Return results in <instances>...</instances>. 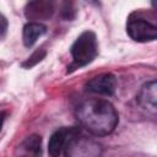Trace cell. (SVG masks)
I'll return each mask as SVG.
<instances>
[{
  "label": "cell",
  "instance_id": "cell-1",
  "mask_svg": "<svg viewBox=\"0 0 157 157\" xmlns=\"http://www.w3.org/2000/svg\"><path fill=\"white\" fill-rule=\"evenodd\" d=\"M76 117L80 124L96 136H105L114 131L119 117L114 105L99 98H91L81 102L76 108Z\"/></svg>",
  "mask_w": 157,
  "mask_h": 157
},
{
  "label": "cell",
  "instance_id": "cell-2",
  "mask_svg": "<svg viewBox=\"0 0 157 157\" xmlns=\"http://www.w3.org/2000/svg\"><path fill=\"white\" fill-rule=\"evenodd\" d=\"M70 52L72 55V64L67 67V72L92 63L98 54V42L96 33L88 29L82 32L71 45Z\"/></svg>",
  "mask_w": 157,
  "mask_h": 157
},
{
  "label": "cell",
  "instance_id": "cell-3",
  "mask_svg": "<svg viewBox=\"0 0 157 157\" xmlns=\"http://www.w3.org/2000/svg\"><path fill=\"white\" fill-rule=\"evenodd\" d=\"M65 157H101L102 146L91 137H87L77 129L67 140L64 147Z\"/></svg>",
  "mask_w": 157,
  "mask_h": 157
},
{
  "label": "cell",
  "instance_id": "cell-4",
  "mask_svg": "<svg viewBox=\"0 0 157 157\" xmlns=\"http://www.w3.org/2000/svg\"><path fill=\"white\" fill-rule=\"evenodd\" d=\"M126 32L130 38L136 42H152L157 38V27L147 20L135 16L134 13L128 18Z\"/></svg>",
  "mask_w": 157,
  "mask_h": 157
},
{
  "label": "cell",
  "instance_id": "cell-5",
  "mask_svg": "<svg viewBox=\"0 0 157 157\" xmlns=\"http://www.w3.org/2000/svg\"><path fill=\"white\" fill-rule=\"evenodd\" d=\"M117 88V77L113 74L105 72L90 78L86 82V90L92 93L112 96Z\"/></svg>",
  "mask_w": 157,
  "mask_h": 157
},
{
  "label": "cell",
  "instance_id": "cell-6",
  "mask_svg": "<svg viewBox=\"0 0 157 157\" xmlns=\"http://www.w3.org/2000/svg\"><path fill=\"white\" fill-rule=\"evenodd\" d=\"M136 101L141 109L155 117L157 110V83L155 80L146 82L139 91Z\"/></svg>",
  "mask_w": 157,
  "mask_h": 157
},
{
  "label": "cell",
  "instance_id": "cell-7",
  "mask_svg": "<svg viewBox=\"0 0 157 157\" xmlns=\"http://www.w3.org/2000/svg\"><path fill=\"white\" fill-rule=\"evenodd\" d=\"M13 157H42V137L37 134L27 136L15 148Z\"/></svg>",
  "mask_w": 157,
  "mask_h": 157
},
{
  "label": "cell",
  "instance_id": "cell-8",
  "mask_svg": "<svg viewBox=\"0 0 157 157\" xmlns=\"http://www.w3.org/2000/svg\"><path fill=\"white\" fill-rule=\"evenodd\" d=\"M78 128H60L58 129L49 139L48 142V152L50 157H59L63 152L69 137L77 130Z\"/></svg>",
  "mask_w": 157,
  "mask_h": 157
},
{
  "label": "cell",
  "instance_id": "cell-9",
  "mask_svg": "<svg viewBox=\"0 0 157 157\" xmlns=\"http://www.w3.org/2000/svg\"><path fill=\"white\" fill-rule=\"evenodd\" d=\"M54 12V6L50 1L38 0L31 1L26 5L25 15L28 20H47Z\"/></svg>",
  "mask_w": 157,
  "mask_h": 157
},
{
  "label": "cell",
  "instance_id": "cell-10",
  "mask_svg": "<svg viewBox=\"0 0 157 157\" xmlns=\"http://www.w3.org/2000/svg\"><path fill=\"white\" fill-rule=\"evenodd\" d=\"M47 32V27L39 22H28L23 27L22 32V40L25 47H32L39 37H42Z\"/></svg>",
  "mask_w": 157,
  "mask_h": 157
},
{
  "label": "cell",
  "instance_id": "cell-11",
  "mask_svg": "<svg viewBox=\"0 0 157 157\" xmlns=\"http://www.w3.org/2000/svg\"><path fill=\"white\" fill-rule=\"evenodd\" d=\"M45 54H47V52H45V49H43V48H40V49H37L26 61H23L22 63V66L23 67H26V69H29V67H32V66H34L36 64H38L39 61H42L44 58H45Z\"/></svg>",
  "mask_w": 157,
  "mask_h": 157
},
{
  "label": "cell",
  "instance_id": "cell-12",
  "mask_svg": "<svg viewBox=\"0 0 157 157\" xmlns=\"http://www.w3.org/2000/svg\"><path fill=\"white\" fill-rule=\"evenodd\" d=\"M6 29H7V20L2 13H0V36H2L6 32Z\"/></svg>",
  "mask_w": 157,
  "mask_h": 157
},
{
  "label": "cell",
  "instance_id": "cell-13",
  "mask_svg": "<svg viewBox=\"0 0 157 157\" xmlns=\"http://www.w3.org/2000/svg\"><path fill=\"white\" fill-rule=\"evenodd\" d=\"M5 118H6V113H4V112H0V130H1V128H2V124H4V120H5Z\"/></svg>",
  "mask_w": 157,
  "mask_h": 157
}]
</instances>
